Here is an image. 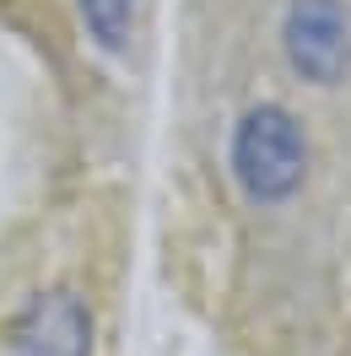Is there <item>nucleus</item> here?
<instances>
[{
	"label": "nucleus",
	"instance_id": "1",
	"mask_svg": "<svg viewBox=\"0 0 351 356\" xmlns=\"http://www.w3.org/2000/svg\"><path fill=\"white\" fill-rule=\"evenodd\" d=\"M227 168L254 205H281L308 178V135L286 103H254L233 124Z\"/></svg>",
	"mask_w": 351,
	"mask_h": 356
},
{
	"label": "nucleus",
	"instance_id": "2",
	"mask_svg": "<svg viewBox=\"0 0 351 356\" xmlns=\"http://www.w3.org/2000/svg\"><path fill=\"white\" fill-rule=\"evenodd\" d=\"M281 54L313 87H335L351 70V11L346 0H292L281 17Z\"/></svg>",
	"mask_w": 351,
	"mask_h": 356
},
{
	"label": "nucleus",
	"instance_id": "3",
	"mask_svg": "<svg viewBox=\"0 0 351 356\" xmlns=\"http://www.w3.org/2000/svg\"><path fill=\"white\" fill-rule=\"evenodd\" d=\"M6 351L11 356H92V308L81 291L54 286L38 291L6 330Z\"/></svg>",
	"mask_w": 351,
	"mask_h": 356
},
{
	"label": "nucleus",
	"instance_id": "4",
	"mask_svg": "<svg viewBox=\"0 0 351 356\" xmlns=\"http://www.w3.org/2000/svg\"><path fill=\"white\" fill-rule=\"evenodd\" d=\"M81 11V27L87 38L103 54H125L130 49V33H135V0H76Z\"/></svg>",
	"mask_w": 351,
	"mask_h": 356
}]
</instances>
